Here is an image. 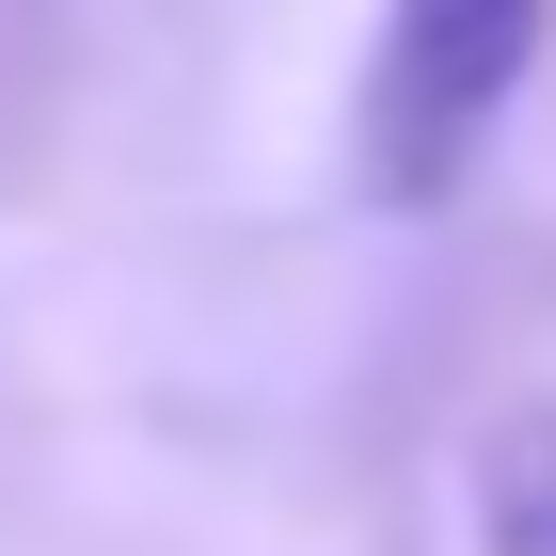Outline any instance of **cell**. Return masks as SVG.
Returning <instances> with one entry per match:
<instances>
[{
  "instance_id": "2",
  "label": "cell",
  "mask_w": 556,
  "mask_h": 556,
  "mask_svg": "<svg viewBox=\"0 0 556 556\" xmlns=\"http://www.w3.org/2000/svg\"><path fill=\"white\" fill-rule=\"evenodd\" d=\"M477 556H556V397H525V414L477 429Z\"/></svg>"
},
{
  "instance_id": "1",
  "label": "cell",
  "mask_w": 556,
  "mask_h": 556,
  "mask_svg": "<svg viewBox=\"0 0 556 556\" xmlns=\"http://www.w3.org/2000/svg\"><path fill=\"white\" fill-rule=\"evenodd\" d=\"M541 48H556V0H382V48H366V96H350L366 191L397 223H429L525 112Z\"/></svg>"
}]
</instances>
